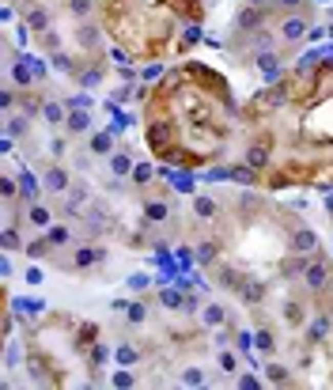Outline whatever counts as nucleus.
Masks as SVG:
<instances>
[{"instance_id":"16","label":"nucleus","mask_w":333,"mask_h":390,"mask_svg":"<svg viewBox=\"0 0 333 390\" xmlns=\"http://www.w3.org/2000/svg\"><path fill=\"white\" fill-rule=\"evenodd\" d=\"M46 242H50V239H46ZM46 242H31V247H27V254H31V258H42V254H46Z\"/></svg>"},{"instance_id":"21","label":"nucleus","mask_w":333,"mask_h":390,"mask_svg":"<svg viewBox=\"0 0 333 390\" xmlns=\"http://www.w3.org/2000/svg\"><path fill=\"white\" fill-rule=\"evenodd\" d=\"M31 220H34V223H46L50 216H46V209H34V212H31Z\"/></svg>"},{"instance_id":"13","label":"nucleus","mask_w":333,"mask_h":390,"mask_svg":"<svg viewBox=\"0 0 333 390\" xmlns=\"http://www.w3.org/2000/svg\"><path fill=\"white\" fill-rule=\"evenodd\" d=\"M46 118H50V121H61V118H65V110H61L57 102H50V106H46Z\"/></svg>"},{"instance_id":"8","label":"nucleus","mask_w":333,"mask_h":390,"mask_svg":"<svg viewBox=\"0 0 333 390\" xmlns=\"http://www.w3.org/2000/svg\"><path fill=\"white\" fill-rule=\"evenodd\" d=\"M133 178H136V182H148V178H152V167H148V163H140V167H133Z\"/></svg>"},{"instance_id":"24","label":"nucleus","mask_w":333,"mask_h":390,"mask_svg":"<svg viewBox=\"0 0 333 390\" xmlns=\"http://www.w3.org/2000/svg\"><path fill=\"white\" fill-rule=\"evenodd\" d=\"M329 34H333V27H329Z\"/></svg>"},{"instance_id":"1","label":"nucleus","mask_w":333,"mask_h":390,"mask_svg":"<svg viewBox=\"0 0 333 390\" xmlns=\"http://www.w3.org/2000/svg\"><path fill=\"white\" fill-rule=\"evenodd\" d=\"M307 284H310V288H322V284H326V269L315 265V269L307 273Z\"/></svg>"},{"instance_id":"18","label":"nucleus","mask_w":333,"mask_h":390,"mask_svg":"<svg viewBox=\"0 0 333 390\" xmlns=\"http://www.w3.org/2000/svg\"><path fill=\"white\" fill-rule=\"evenodd\" d=\"M148 216H152V220H163L167 209H163V204H148Z\"/></svg>"},{"instance_id":"23","label":"nucleus","mask_w":333,"mask_h":390,"mask_svg":"<svg viewBox=\"0 0 333 390\" xmlns=\"http://www.w3.org/2000/svg\"><path fill=\"white\" fill-rule=\"evenodd\" d=\"M254 4H261V0H254Z\"/></svg>"},{"instance_id":"19","label":"nucleus","mask_w":333,"mask_h":390,"mask_svg":"<svg viewBox=\"0 0 333 390\" xmlns=\"http://www.w3.org/2000/svg\"><path fill=\"white\" fill-rule=\"evenodd\" d=\"M129 318L133 322H144V307H129Z\"/></svg>"},{"instance_id":"22","label":"nucleus","mask_w":333,"mask_h":390,"mask_svg":"<svg viewBox=\"0 0 333 390\" xmlns=\"http://www.w3.org/2000/svg\"><path fill=\"white\" fill-rule=\"evenodd\" d=\"M284 4H296V0H284Z\"/></svg>"},{"instance_id":"12","label":"nucleus","mask_w":333,"mask_h":390,"mask_svg":"<svg viewBox=\"0 0 333 390\" xmlns=\"http://www.w3.org/2000/svg\"><path fill=\"white\" fill-rule=\"evenodd\" d=\"M220 318H223V311H220V307H209V311H204V322H209V326H216Z\"/></svg>"},{"instance_id":"15","label":"nucleus","mask_w":333,"mask_h":390,"mask_svg":"<svg viewBox=\"0 0 333 390\" xmlns=\"http://www.w3.org/2000/svg\"><path fill=\"white\" fill-rule=\"evenodd\" d=\"M117 360H121V364H133V360H136V353H133L129 345H121V348H117Z\"/></svg>"},{"instance_id":"3","label":"nucleus","mask_w":333,"mask_h":390,"mask_svg":"<svg viewBox=\"0 0 333 390\" xmlns=\"http://www.w3.org/2000/svg\"><path fill=\"white\" fill-rule=\"evenodd\" d=\"M46 239H50L53 247H61V242H68V231L65 228H50V231H46Z\"/></svg>"},{"instance_id":"5","label":"nucleus","mask_w":333,"mask_h":390,"mask_svg":"<svg viewBox=\"0 0 333 390\" xmlns=\"http://www.w3.org/2000/svg\"><path fill=\"white\" fill-rule=\"evenodd\" d=\"M284 34H288V38H299V34H307V27H303L299 19H292V23L284 27Z\"/></svg>"},{"instance_id":"17","label":"nucleus","mask_w":333,"mask_h":390,"mask_svg":"<svg viewBox=\"0 0 333 390\" xmlns=\"http://www.w3.org/2000/svg\"><path fill=\"white\" fill-rule=\"evenodd\" d=\"M46 182H50L53 190H61V186H65V174H61V171H53V174H50V178H46Z\"/></svg>"},{"instance_id":"7","label":"nucleus","mask_w":333,"mask_h":390,"mask_svg":"<svg viewBox=\"0 0 333 390\" xmlns=\"http://www.w3.org/2000/svg\"><path fill=\"white\" fill-rule=\"evenodd\" d=\"M265 159H269L265 148H254V152H250V163H254V167H265Z\"/></svg>"},{"instance_id":"6","label":"nucleus","mask_w":333,"mask_h":390,"mask_svg":"<svg viewBox=\"0 0 333 390\" xmlns=\"http://www.w3.org/2000/svg\"><path fill=\"white\" fill-rule=\"evenodd\" d=\"M296 242H299V247H303V250H310V247H315V235H310V231H307V228H299V235H296Z\"/></svg>"},{"instance_id":"10","label":"nucleus","mask_w":333,"mask_h":390,"mask_svg":"<svg viewBox=\"0 0 333 390\" xmlns=\"http://www.w3.org/2000/svg\"><path fill=\"white\" fill-rule=\"evenodd\" d=\"M197 212H201V216H212V212H216V204H212L209 197H197Z\"/></svg>"},{"instance_id":"14","label":"nucleus","mask_w":333,"mask_h":390,"mask_svg":"<svg viewBox=\"0 0 333 390\" xmlns=\"http://www.w3.org/2000/svg\"><path fill=\"white\" fill-rule=\"evenodd\" d=\"M95 258H99V254H95V250H80V254H76V265H91Z\"/></svg>"},{"instance_id":"2","label":"nucleus","mask_w":333,"mask_h":390,"mask_svg":"<svg viewBox=\"0 0 333 390\" xmlns=\"http://www.w3.org/2000/svg\"><path fill=\"white\" fill-rule=\"evenodd\" d=\"M110 171L114 174H125V171H129V155H110Z\"/></svg>"},{"instance_id":"20","label":"nucleus","mask_w":333,"mask_h":390,"mask_svg":"<svg viewBox=\"0 0 333 390\" xmlns=\"http://www.w3.org/2000/svg\"><path fill=\"white\" fill-rule=\"evenodd\" d=\"M114 386H133V379L121 372V375H114Z\"/></svg>"},{"instance_id":"11","label":"nucleus","mask_w":333,"mask_h":390,"mask_svg":"<svg viewBox=\"0 0 333 390\" xmlns=\"http://www.w3.org/2000/svg\"><path fill=\"white\" fill-rule=\"evenodd\" d=\"M46 23H50L46 12H31V27H34V31H46Z\"/></svg>"},{"instance_id":"4","label":"nucleus","mask_w":333,"mask_h":390,"mask_svg":"<svg viewBox=\"0 0 333 390\" xmlns=\"http://www.w3.org/2000/svg\"><path fill=\"white\" fill-rule=\"evenodd\" d=\"M91 148H95V152H110V133H99V136L91 140Z\"/></svg>"},{"instance_id":"9","label":"nucleus","mask_w":333,"mask_h":390,"mask_svg":"<svg viewBox=\"0 0 333 390\" xmlns=\"http://www.w3.org/2000/svg\"><path fill=\"white\" fill-rule=\"evenodd\" d=\"M68 125H72L76 133H80V129H87V114H80V110H76L72 118H68Z\"/></svg>"}]
</instances>
